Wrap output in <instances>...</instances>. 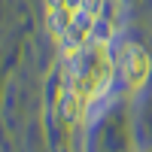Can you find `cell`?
<instances>
[{
  "mask_svg": "<svg viewBox=\"0 0 152 152\" xmlns=\"http://www.w3.org/2000/svg\"><path fill=\"white\" fill-rule=\"evenodd\" d=\"M49 12H46V24H49V31H52L58 40L67 34V28L73 24V18H76V9H70V6H46Z\"/></svg>",
  "mask_w": 152,
  "mask_h": 152,
  "instance_id": "cell-4",
  "label": "cell"
},
{
  "mask_svg": "<svg viewBox=\"0 0 152 152\" xmlns=\"http://www.w3.org/2000/svg\"><path fill=\"white\" fill-rule=\"evenodd\" d=\"M113 82V58L107 43H91L85 46L79 55L73 58V70H70V82L61 94V116L76 119L79 113L91 104V100L107 91V85Z\"/></svg>",
  "mask_w": 152,
  "mask_h": 152,
  "instance_id": "cell-1",
  "label": "cell"
},
{
  "mask_svg": "<svg viewBox=\"0 0 152 152\" xmlns=\"http://www.w3.org/2000/svg\"><path fill=\"white\" fill-rule=\"evenodd\" d=\"M79 9H85L88 15L100 18V12H104V0H82V6H79Z\"/></svg>",
  "mask_w": 152,
  "mask_h": 152,
  "instance_id": "cell-6",
  "label": "cell"
},
{
  "mask_svg": "<svg viewBox=\"0 0 152 152\" xmlns=\"http://www.w3.org/2000/svg\"><path fill=\"white\" fill-rule=\"evenodd\" d=\"M94 21H97V18L88 15L85 9H76L73 24L67 28V34L61 37V49H64L67 58H76V55L88 46V40H91V34H94Z\"/></svg>",
  "mask_w": 152,
  "mask_h": 152,
  "instance_id": "cell-3",
  "label": "cell"
},
{
  "mask_svg": "<svg viewBox=\"0 0 152 152\" xmlns=\"http://www.w3.org/2000/svg\"><path fill=\"white\" fill-rule=\"evenodd\" d=\"M46 6H67V0H46Z\"/></svg>",
  "mask_w": 152,
  "mask_h": 152,
  "instance_id": "cell-7",
  "label": "cell"
},
{
  "mask_svg": "<svg viewBox=\"0 0 152 152\" xmlns=\"http://www.w3.org/2000/svg\"><path fill=\"white\" fill-rule=\"evenodd\" d=\"M91 37H94L97 43H107L110 37H113V24H107V21H100V18H97V21H94V34H91Z\"/></svg>",
  "mask_w": 152,
  "mask_h": 152,
  "instance_id": "cell-5",
  "label": "cell"
},
{
  "mask_svg": "<svg viewBox=\"0 0 152 152\" xmlns=\"http://www.w3.org/2000/svg\"><path fill=\"white\" fill-rule=\"evenodd\" d=\"M119 67H122V76L131 88H143L146 79H149V70H152V61L146 55L143 46H134V43H125L122 52H119Z\"/></svg>",
  "mask_w": 152,
  "mask_h": 152,
  "instance_id": "cell-2",
  "label": "cell"
}]
</instances>
